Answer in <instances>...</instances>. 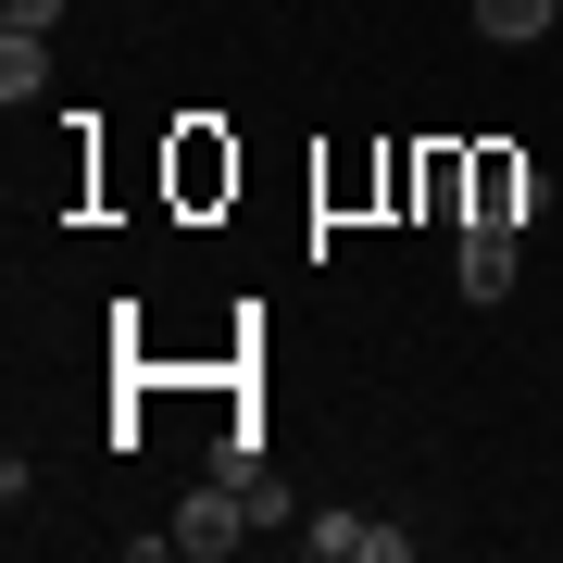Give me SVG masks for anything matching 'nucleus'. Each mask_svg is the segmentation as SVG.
<instances>
[{"label":"nucleus","instance_id":"nucleus-6","mask_svg":"<svg viewBox=\"0 0 563 563\" xmlns=\"http://www.w3.org/2000/svg\"><path fill=\"white\" fill-rule=\"evenodd\" d=\"M0 25H13V38H51V25H63V0H0Z\"/></svg>","mask_w":563,"mask_h":563},{"label":"nucleus","instance_id":"nucleus-3","mask_svg":"<svg viewBox=\"0 0 563 563\" xmlns=\"http://www.w3.org/2000/svg\"><path fill=\"white\" fill-rule=\"evenodd\" d=\"M551 25H563V0H476V38H551Z\"/></svg>","mask_w":563,"mask_h":563},{"label":"nucleus","instance_id":"nucleus-4","mask_svg":"<svg viewBox=\"0 0 563 563\" xmlns=\"http://www.w3.org/2000/svg\"><path fill=\"white\" fill-rule=\"evenodd\" d=\"M38 76H51V38H13V25H0V101H38Z\"/></svg>","mask_w":563,"mask_h":563},{"label":"nucleus","instance_id":"nucleus-2","mask_svg":"<svg viewBox=\"0 0 563 563\" xmlns=\"http://www.w3.org/2000/svg\"><path fill=\"white\" fill-rule=\"evenodd\" d=\"M501 288H514V225L476 213L463 225V301H501Z\"/></svg>","mask_w":563,"mask_h":563},{"label":"nucleus","instance_id":"nucleus-1","mask_svg":"<svg viewBox=\"0 0 563 563\" xmlns=\"http://www.w3.org/2000/svg\"><path fill=\"white\" fill-rule=\"evenodd\" d=\"M239 539H251V488H239V476H213L201 501L176 514V551H188V563H225Z\"/></svg>","mask_w":563,"mask_h":563},{"label":"nucleus","instance_id":"nucleus-5","mask_svg":"<svg viewBox=\"0 0 563 563\" xmlns=\"http://www.w3.org/2000/svg\"><path fill=\"white\" fill-rule=\"evenodd\" d=\"M301 563H363V514H325V526H288Z\"/></svg>","mask_w":563,"mask_h":563}]
</instances>
